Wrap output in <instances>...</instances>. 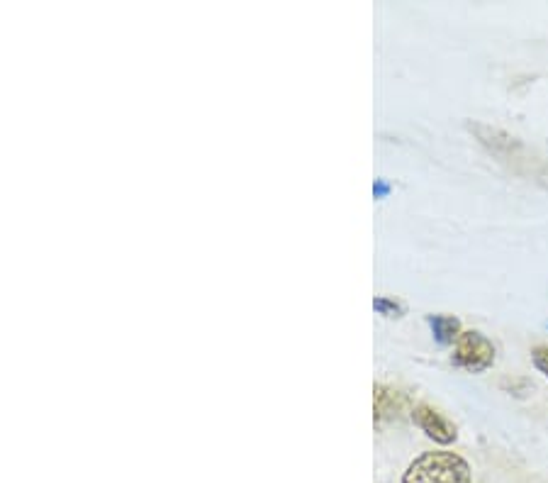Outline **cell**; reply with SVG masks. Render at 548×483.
Masks as SVG:
<instances>
[{
    "label": "cell",
    "mask_w": 548,
    "mask_h": 483,
    "mask_svg": "<svg viewBox=\"0 0 548 483\" xmlns=\"http://www.w3.org/2000/svg\"><path fill=\"white\" fill-rule=\"evenodd\" d=\"M471 464L456 452H424L407 466L402 483H471Z\"/></svg>",
    "instance_id": "obj_1"
},
{
    "label": "cell",
    "mask_w": 548,
    "mask_h": 483,
    "mask_svg": "<svg viewBox=\"0 0 548 483\" xmlns=\"http://www.w3.org/2000/svg\"><path fill=\"white\" fill-rule=\"evenodd\" d=\"M451 362L468 374H483L495 364V344L483 332L463 330L451 352Z\"/></svg>",
    "instance_id": "obj_2"
},
{
    "label": "cell",
    "mask_w": 548,
    "mask_h": 483,
    "mask_svg": "<svg viewBox=\"0 0 548 483\" xmlns=\"http://www.w3.org/2000/svg\"><path fill=\"white\" fill-rule=\"evenodd\" d=\"M412 420H415V425L429 437V440L441 444V447H449V444L456 442L458 437L456 425L451 423L446 415H441L439 410L432 408V405L427 403L415 405V410H412Z\"/></svg>",
    "instance_id": "obj_3"
},
{
    "label": "cell",
    "mask_w": 548,
    "mask_h": 483,
    "mask_svg": "<svg viewBox=\"0 0 548 483\" xmlns=\"http://www.w3.org/2000/svg\"><path fill=\"white\" fill-rule=\"evenodd\" d=\"M468 130L475 132V137H478V142L483 144L485 149H490L495 157H514L517 152H522V142L517 140V137H512L510 132L505 130H497V127L490 125H480V122H468Z\"/></svg>",
    "instance_id": "obj_4"
},
{
    "label": "cell",
    "mask_w": 548,
    "mask_h": 483,
    "mask_svg": "<svg viewBox=\"0 0 548 483\" xmlns=\"http://www.w3.org/2000/svg\"><path fill=\"white\" fill-rule=\"evenodd\" d=\"M427 325L432 327V335L434 340L439 344H444V347H454L458 337H461L463 325L461 320L456 318V315H427Z\"/></svg>",
    "instance_id": "obj_5"
},
{
    "label": "cell",
    "mask_w": 548,
    "mask_h": 483,
    "mask_svg": "<svg viewBox=\"0 0 548 483\" xmlns=\"http://www.w3.org/2000/svg\"><path fill=\"white\" fill-rule=\"evenodd\" d=\"M397 408V393L390 391L388 386H378L373 388V413H376V420L385 418V415L395 413Z\"/></svg>",
    "instance_id": "obj_6"
},
{
    "label": "cell",
    "mask_w": 548,
    "mask_h": 483,
    "mask_svg": "<svg viewBox=\"0 0 548 483\" xmlns=\"http://www.w3.org/2000/svg\"><path fill=\"white\" fill-rule=\"evenodd\" d=\"M373 308H376V313L385 315V318H402V315H405V305L390 301V298L385 296H378L376 301H373Z\"/></svg>",
    "instance_id": "obj_7"
},
{
    "label": "cell",
    "mask_w": 548,
    "mask_h": 483,
    "mask_svg": "<svg viewBox=\"0 0 548 483\" xmlns=\"http://www.w3.org/2000/svg\"><path fill=\"white\" fill-rule=\"evenodd\" d=\"M531 364L536 366V371H539V374H544L548 379V347L546 344H536V347L531 349Z\"/></svg>",
    "instance_id": "obj_8"
},
{
    "label": "cell",
    "mask_w": 548,
    "mask_h": 483,
    "mask_svg": "<svg viewBox=\"0 0 548 483\" xmlns=\"http://www.w3.org/2000/svg\"><path fill=\"white\" fill-rule=\"evenodd\" d=\"M373 193H376V198H385L390 193V186L383 179H378L376 186H373Z\"/></svg>",
    "instance_id": "obj_9"
}]
</instances>
